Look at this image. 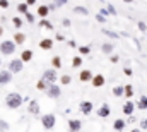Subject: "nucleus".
<instances>
[{"label": "nucleus", "mask_w": 147, "mask_h": 132, "mask_svg": "<svg viewBox=\"0 0 147 132\" xmlns=\"http://www.w3.org/2000/svg\"><path fill=\"white\" fill-rule=\"evenodd\" d=\"M7 131H9V124L0 118V132H7Z\"/></svg>", "instance_id": "obj_38"}, {"label": "nucleus", "mask_w": 147, "mask_h": 132, "mask_svg": "<svg viewBox=\"0 0 147 132\" xmlns=\"http://www.w3.org/2000/svg\"><path fill=\"white\" fill-rule=\"evenodd\" d=\"M58 81H60V84H62V86H69V84L72 82V77H70L69 74H63V76H60V77H58Z\"/></svg>", "instance_id": "obj_31"}, {"label": "nucleus", "mask_w": 147, "mask_h": 132, "mask_svg": "<svg viewBox=\"0 0 147 132\" xmlns=\"http://www.w3.org/2000/svg\"><path fill=\"white\" fill-rule=\"evenodd\" d=\"M39 28H43V29H48V31H53V22L51 21H48V19H39V24H38Z\"/></svg>", "instance_id": "obj_24"}, {"label": "nucleus", "mask_w": 147, "mask_h": 132, "mask_svg": "<svg viewBox=\"0 0 147 132\" xmlns=\"http://www.w3.org/2000/svg\"><path fill=\"white\" fill-rule=\"evenodd\" d=\"M134 41H135V46H137V48H139V50H140V43H139V39H137V38H135V39H134Z\"/></svg>", "instance_id": "obj_51"}, {"label": "nucleus", "mask_w": 147, "mask_h": 132, "mask_svg": "<svg viewBox=\"0 0 147 132\" xmlns=\"http://www.w3.org/2000/svg\"><path fill=\"white\" fill-rule=\"evenodd\" d=\"M50 12H51V10H50V9H48V5H45V3L38 5V9H36V14L39 16V19H46Z\"/></svg>", "instance_id": "obj_17"}, {"label": "nucleus", "mask_w": 147, "mask_h": 132, "mask_svg": "<svg viewBox=\"0 0 147 132\" xmlns=\"http://www.w3.org/2000/svg\"><path fill=\"white\" fill-rule=\"evenodd\" d=\"M17 12L24 16L26 12H29V5H28L26 2H21V3H17Z\"/></svg>", "instance_id": "obj_30"}, {"label": "nucleus", "mask_w": 147, "mask_h": 132, "mask_svg": "<svg viewBox=\"0 0 147 132\" xmlns=\"http://www.w3.org/2000/svg\"><path fill=\"white\" fill-rule=\"evenodd\" d=\"M91 79H92V72L89 69H82L79 72V81L80 82H91Z\"/></svg>", "instance_id": "obj_16"}, {"label": "nucleus", "mask_w": 147, "mask_h": 132, "mask_svg": "<svg viewBox=\"0 0 147 132\" xmlns=\"http://www.w3.org/2000/svg\"><path fill=\"white\" fill-rule=\"evenodd\" d=\"M140 131H147V118H142L140 120V127H139Z\"/></svg>", "instance_id": "obj_43"}, {"label": "nucleus", "mask_w": 147, "mask_h": 132, "mask_svg": "<svg viewBox=\"0 0 147 132\" xmlns=\"http://www.w3.org/2000/svg\"><path fill=\"white\" fill-rule=\"evenodd\" d=\"M12 72L9 69H0V86H5L9 82H12Z\"/></svg>", "instance_id": "obj_9"}, {"label": "nucleus", "mask_w": 147, "mask_h": 132, "mask_svg": "<svg viewBox=\"0 0 147 132\" xmlns=\"http://www.w3.org/2000/svg\"><path fill=\"white\" fill-rule=\"evenodd\" d=\"M3 33H5V28H3V26H0V38L3 36Z\"/></svg>", "instance_id": "obj_50"}, {"label": "nucleus", "mask_w": 147, "mask_h": 132, "mask_svg": "<svg viewBox=\"0 0 147 132\" xmlns=\"http://www.w3.org/2000/svg\"><path fill=\"white\" fill-rule=\"evenodd\" d=\"M45 93H46V96H48V98L58 99V98H60V95H62V88L55 82V84H50V86L46 88V91H45Z\"/></svg>", "instance_id": "obj_4"}, {"label": "nucleus", "mask_w": 147, "mask_h": 132, "mask_svg": "<svg viewBox=\"0 0 147 132\" xmlns=\"http://www.w3.org/2000/svg\"><path fill=\"white\" fill-rule=\"evenodd\" d=\"M94 19H96L99 24H106V22H108V17H105V16H103V14H99V12L94 16Z\"/></svg>", "instance_id": "obj_35"}, {"label": "nucleus", "mask_w": 147, "mask_h": 132, "mask_svg": "<svg viewBox=\"0 0 147 132\" xmlns=\"http://www.w3.org/2000/svg\"><path fill=\"white\" fill-rule=\"evenodd\" d=\"M69 46H70V48H77V41H74V39H69Z\"/></svg>", "instance_id": "obj_48"}, {"label": "nucleus", "mask_w": 147, "mask_h": 132, "mask_svg": "<svg viewBox=\"0 0 147 132\" xmlns=\"http://www.w3.org/2000/svg\"><path fill=\"white\" fill-rule=\"evenodd\" d=\"M137 28H139V31H142V33H147V24L144 21H139L137 22Z\"/></svg>", "instance_id": "obj_36"}, {"label": "nucleus", "mask_w": 147, "mask_h": 132, "mask_svg": "<svg viewBox=\"0 0 147 132\" xmlns=\"http://www.w3.org/2000/svg\"><path fill=\"white\" fill-rule=\"evenodd\" d=\"M125 3H132V2H135V0H123Z\"/></svg>", "instance_id": "obj_52"}, {"label": "nucleus", "mask_w": 147, "mask_h": 132, "mask_svg": "<svg viewBox=\"0 0 147 132\" xmlns=\"http://www.w3.org/2000/svg\"><path fill=\"white\" fill-rule=\"evenodd\" d=\"M28 112H29L31 115H34V117H39V113H41V106H39V101H36V99H29V105H28Z\"/></svg>", "instance_id": "obj_12"}, {"label": "nucleus", "mask_w": 147, "mask_h": 132, "mask_svg": "<svg viewBox=\"0 0 147 132\" xmlns=\"http://www.w3.org/2000/svg\"><path fill=\"white\" fill-rule=\"evenodd\" d=\"M111 93H113V96H116V98H121V96H123V86H121V84L115 86Z\"/></svg>", "instance_id": "obj_33"}, {"label": "nucleus", "mask_w": 147, "mask_h": 132, "mask_svg": "<svg viewBox=\"0 0 147 132\" xmlns=\"http://www.w3.org/2000/svg\"><path fill=\"white\" fill-rule=\"evenodd\" d=\"M67 129H69V132H80L82 131V122L79 118H69L67 120Z\"/></svg>", "instance_id": "obj_8"}, {"label": "nucleus", "mask_w": 147, "mask_h": 132, "mask_svg": "<svg viewBox=\"0 0 147 132\" xmlns=\"http://www.w3.org/2000/svg\"><path fill=\"white\" fill-rule=\"evenodd\" d=\"M7 69L12 72V74H19L22 69H24V62L21 60V59H12L10 62H9V65H7Z\"/></svg>", "instance_id": "obj_7"}, {"label": "nucleus", "mask_w": 147, "mask_h": 132, "mask_svg": "<svg viewBox=\"0 0 147 132\" xmlns=\"http://www.w3.org/2000/svg\"><path fill=\"white\" fill-rule=\"evenodd\" d=\"M24 17H26V21H28L29 24H34V21H36V16H34L33 12H26Z\"/></svg>", "instance_id": "obj_34"}, {"label": "nucleus", "mask_w": 147, "mask_h": 132, "mask_svg": "<svg viewBox=\"0 0 147 132\" xmlns=\"http://www.w3.org/2000/svg\"><path fill=\"white\" fill-rule=\"evenodd\" d=\"M82 64H84V59H82L80 55H75V57L72 59V67L74 69H80Z\"/></svg>", "instance_id": "obj_27"}, {"label": "nucleus", "mask_w": 147, "mask_h": 132, "mask_svg": "<svg viewBox=\"0 0 147 132\" xmlns=\"http://www.w3.org/2000/svg\"><path fill=\"white\" fill-rule=\"evenodd\" d=\"M146 34H147V33H146Z\"/></svg>", "instance_id": "obj_56"}, {"label": "nucleus", "mask_w": 147, "mask_h": 132, "mask_svg": "<svg viewBox=\"0 0 147 132\" xmlns=\"http://www.w3.org/2000/svg\"><path fill=\"white\" fill-rule=\"evenodd\" d=\"M67 2H69V0H53V3H55L57 7H63V5H67Z\"/></svg>", "instance_id": "obj_42"}, {"label": "nucleus", "mask_w": 147, "mask_h": 132, "mask_svg": "<svg viewBox=\"0 0 147 132\" xmlns=\"http://www.w3.org/2000/svg\"><path fill=\"white\" fill-rule=\"evenodd\" d=\"M22 103H24V98H22L19 93H16V91L9 93V95L5 96V106H7L9 110H17V108L22 106Z\"/></svg>", "instance_id": "obj_1"}, {"label": "nucleus", "mask_w": 147, "mask_h": 132, "mask_svg": "<svg viewBox=\"0 0 147 132\" xmlns=\"http://www.w3.org/2000/svg\"><path fill=\"white\" fill-rule=\"evenodd\" d=\"M110 62H111V64H118V62H120V55L111 53V55H110Z\"/></svg>", "instance_id": "obj_39"}, {"label": "nucleus", "mask_w": 147, "mask_h": 132, "mask_svg": "<svg viewBox=\"0 0 147 132\" xmlns=\"http://www.w3.org/2000/svg\"><path fill=\"white\" fill-rule=\"evenodd\" d=\"M48 84H55L57 81H58V74H57V70L51 67V69H46L45 72H43V76H41Z\"/></svg>", "instance_id": "obj_6"}, {"label": "nucleus", "mask_w": 147, "mask_h": 132, "mask_svg": "<svg viewBox=\"0 0 147 132\" xmlns=\"http://www.w3.org/2000/svg\"><path fill=\"white\" fill-rule=\"evenodd\" d=\"M121 113L123 115H134L135 113V103L132 101V99H127L125 103H123V106H121Z\"/></svg>", "instance_id": "obj_11"}, {"label": "nucleus", "mask_w": 147, "mask_h": 132, "mask_svg": "<svg viewBox=\"0 0 147 132\" xmlns=\"http://www.w3.org/2000/svg\"><path fill=\"white\" fill-rule=\"evenodd\" d=\"M101 33L106 34V36L111 38V39H118V38H120V34L118 33H115V31H111V29H106V28H101Z\"/></svg>", "instance_id": "obj_29"}, {"label": "nucleus", "mask_w": 147, "mask_h": 132, "mask_svg": "<svg viewBox=\"0 0 147 132\" xmlns=\"http://www.w3.org/2000/svg\"><path fill=\"white\" fill-rule=\"evenodd\" d=\"M12 24H14V28L19 31V29L24 26V19H22V17H19V16H14V17H12Z\"/></svg>", "instance_id": "obj_25"}, {"label": "nucleus", "mask_w": 147, "mask_h": 132, "mask_svg": "<svg viewBox=\"0 0 147 132\" xmlns=\"http://www.w3.org/2000/svg\"><path fill=\"white\" fill-rule=\"evenodd\" d=\"M55 39H57V41H65V36L62 33H57L55 34Z\"/></svg>", "instance_id": "obj_46"}, {"label": "nucleus", "mask_w": 147, "mask_h": 132, "mask_svg": "<svg viewBox=\"0 0 147 132\" xmlns=\"http://www.w3.org/2000/svg\"><path fill=\"white\" fill-rule=\"evenodd\" d=\"M99 2H101V3H106V0H99Z\"/></svg>", "instance_id": "obj_54"}, {"label": "nucleus", "mask_w": 147, "mask_h": 132, "mask_svg": "<svg viewBox=\"0 0 147 132\" xmlns=\"http://www.w3.org/2000/svg\"><path fill=\"white\" fill-rule=\"evenodd\" d=\"M9 7H10V2L9 0H0V9H5L7 10Z\"/></svg>", "instance_id": "obj_40"}, {"label": "nucleus", "mask_w": 147, "mask_h": 132, "mask_svg": "<svg viewBox=\"0 0 147 132\" xmlns=\"http://www.w3.org/2000/svg\"><path fill=\"white\" fill-rule=\"evenodd\" d=\"M39 122H41V125H43L45 131H51L57 125V115L55 113H43L39 117Z\"/></svg>", "instance_id": "obj_2"}, {"label": "nucleus", "mask_w": 147, "mask_h": 132, "mask_svg": "<svg viewBox=\"0 0 147 132\" xmlns=\"http://www.w3.org/2000/svg\"><path fill=\"white\" fill-rule=\"evenodd\" d=\"M12 39H14V43H16V45H19V46H21V45H24V43H26L28 36L22 33V31H17V33H14Z\"/></svg>", "instance_id": "obj_18"}, {"label": "nucleus", "mask_w": 147, "mask_h": 132, "mask_svg": "<svg viewBox=\"0 0 147 132\" xmlns=\"http://www.w3.org/2000/svg\"><path fill=\"white\" fill-rule=\"evenodd\" d=\"M74 14H77V16H89V9L84 7V5H75L74 7Z\"/></svg>", "instance_id": "obj_23"}, {"label": "nucleus", "mask_w": 147, "mask_h": 132, "mask_svg": "<svg viewBox=\"0 0 147 132\" xmlns=\"http://www.w3.org/2000/svg\"><path fill=\"white\" fill-rule=\"evenodd\" d=\"M0 67H2V57H0Z\"/></svg>", "instance_id": "obj_55"}, {"label": "nucleus", "mask_w": 147, "mask_h": 132, "mask_svg": "<svg viewBox=\"0 0 147 132\" xmlns=\"http://www.w3.org/2000/svg\"><path fill=\"white\" fill-rule=\"evenodd\" d=\"M70 24H72V22H70L69 17H63V19H62V26H63V28H70Z\"/></svg>", "instance_id": "obj_41"}, {"label": "nucleus", "mask_w": 147, "mask_h": 132, "mask_svg": "<svg viewBox=\"0 0 147 132\" xmlns=\"http://www.w3.org/2000/svg\"><path fill=\"white\" fill-rule=\"evenodd\" d=\"M53 45H55V39L53 38H43V39H39V48L45 50V52L53 50Z\"/></svg>", "instance_id": "obj_13"}, {"label": "nucleus", "mask_w": 147, "mask_h": 132, "mask_svg": "<svg viewBox=\"0 0 147 132\" xmlns=\"http://www.w3.org/2000/svg\"><path fill=\"white\" fill-rule=\"evenodd\" d=\"M125 127H127V122H125L123 118H116V120L113 122V131L115 132H123Z\"/></svg>", "instance_id": "obj_19"}, {"label": "nucleus", "mask_w": 147, "mask_h": 132, "mask_svg": "<svg viewBox=\"0 0 147 132\" xmlns=\"http://www.w3.org/2000/svg\"><path fill=\"white\" fill-rule=\"evenodd\" d=\"M96 115L99 117V118H108L111 115V106L108 105V103H103L98 110H96Z\"/></svg>", "instance_id": "obj_10"}, {"label": "nucleus", "mask_w": 147, "mask_h": 132, "mask_svg": "<svg viewBox=\"0 0 147 132\" xmlns=\"http://www.w3.org/2000/svg\"><path fill=\"white\" fill-rule=\"evenodd\" d=\"M24 2H26L29 7H31V5H36V3H38V0H24Z\"/></svg>", "instance_id": "obj_49"}, {"label": "nucleus", "mask_w": 147, "mask_h": 132, "mask_svg": "<svg viewBox=\"0 0 147 132\" xmlns=\"http://www.w3.org/2000/svg\"><path fill=\"white\" fill-rule=\"evenodd\" d=\"M130 132H142V131H140V129H132Z\"/></svg>", "instance_id": "obj_53"}, {"label": "nucleus", "mask_w": 147, "mask_h": 132, "mask_svg": "<svg viewBox=\"0 0 147 132\" xmlns=\"http://www.w3.org/2000/svg\"><path fill=\"white\" fill-rule=\"evenodd\" d=\"M17 50V45L14 43V39H2L0 41V53L5 55V57H10L14 55Z\"/></svg>", "instance_id": "obj_3"}, {"label": "nucleus", "mask_w": 147, "mask_h": 132, "mask_svg": "<svg viewBox=\"0 0 147 132\" xmlns=\"http://www.w3.org/2000/svg\"><path fill=\"white\" fill-rule=\"evenodd\" d=\"M135 108L147 110V95H140V98L137 99V103H135Z\"/></svg>", "instance_id": "obj_21"}, {"label": "nucleus", "mask_w": 147, "mask_h": 132, "mask_svg": "<svg viewBox=\"0 0 147 132\" xmlns=\"http://www.w3.org/2000/svg\"><path fill=\"white\" fill-rule=\"evenodd\" d=\"M91 84H92L94 88H103V86L106 84V77H105L103 74H94L92 79H91Z\"/></svg>", "instance_id": "obj_14"}, {"label": "nucleus", "mask_w": 147, "mask_h": 132, "mask_svg": "<svg viewBox=\"0 0 147 132\" xmlns=\"http://www.w3.org/2000/svg\"><path fill=\"white\" fill-rule=\"evenodd\" d=\"M113 50H115V45H113V43H108V41H106V43L101 45V52H103L105 55H108V57L113 53Z\"/></svg>", "instance_id": "obj_22"}, {"label": "nucleus", "mask_w": 147, "mask_h": 132, "mask_svg": "<svg viewBox=\"0 0 147 132\" xmlns=\"http://www.w3.org/2000/svg\"><path fill=\"white\" fill-rule=\"evenodd\" d=\"M79 112L82 113V115H91L92 112H94V103L92 101H89V99H84V101H80L79 103Z\"/></svg>", "instance_id": "obj_5"}, {"label": "nucleus", "mask_w": 147, "mask_h": 132, "mask_svg": "<svg viewBox=\"0 0 147 132\" xmlns=\"http://www.w3.org/2000/svg\"><path fill=\"white\" fill-rule=\"evenodd\" d=\"M123 74H125V76H128V77H130V76H132V74H134V70H132V69H130V67H125V69H123Z\"/></svg>", "instance_id": "obj_44"}, {"label": "nucleus", "mask_w": 147, "mask_h": 132, "mask_svg": "<svg viewBox=\"0 0 147 132\" xmlns=\"http://www.w3.org/2000/svg\"><path fill=\"white\" fill-rule=\"evenodd\" d=\"M51 67H53L55 70L62 69V57H60V55H55V57L51 59Z\"/></svg>", "instance_id": "obj_26"}, {"label": "nucleus", "mask_w": 147, "mask_h": 132, "mask_svg": "<svg viewBox=\"0 0 147 132\" xmlns=\"http://www.w3.org/2000/svg\"><path fill=\"white\" fill-rule=\"evenodd\" d=\"M33 57H34V52H33V50H29V48L22 50V52H21V55H19V59H21V60H22L24 64L31 62V60H33Z\"/></svg>", "instance_id": "obj_15"}, {"label": "nucleus", "mask_w": 147, "mask_h": 132, "mask_svg": "<svg viewBox=\"0 0 147 132\" xmlns=\"http://www.w3.org/2000/svg\"><path fill=\"white\" fill-rule=\"evenodd\" d=\"M48 86H50V84H48L43 77H41V79L36 82V89H38V91H46V88H48Z\"/></svg>", "instance_id": "obj_32"}, {"label": "nucleus", "mask_w": 147, "mask_h": 132, "mask_svg": "<svg viewBox=\"0 0 147 132\" xmlns=\"http://www.w3.org/2000/svg\"><path fill=\"white\" fill-rule=\"evenodd\" d=\"M106 10H108V14H110V16H116V14H118V12H116V9H115L111 3H106Z\"/></svg>", "instance_id": "obj_37"}, {"label": "nucleus", "mask_w": 147, "mask_h": 132, "mask_svg": "<svg viewBox=\"0 0 147 132\" xmlns=\"http://www.w3.org/2000/svg\"><path fill=\"white\" fill-rule=\"evenodd\" d=\"M99 14H103L105 17H108L110 14H108V10H106V7H103V9H99Z\"/></svg>", "instance_id": "obj_47"}, {"label": "nucleus", "mask_w": 147, "mask_h": 132, "mask_svg": "<svg viewBox=\"0 0 147 132\" xmlns=\"http://www.w3.org/2000/svg\"><path fill=\"white\" fill-rule=\"evenodd\" d=\"M125 122H127V124H135V122H137V118H135L134 115H128V118H127Z\"/></svg>", "instance_id": "obj_45"}, {"label": "nucleus", "mask_w": 147, "mask_h": 132, "mask_svg": "<svg viewBox=\"0 0 147 132\" xmlns=\"http://www.w3.org/2000/svg\"><path fill=\"white\" fill-rule=\"evenodd\" d=\"M134 95H135L134 86H132V84H125V86H123V96L127 99H130V98H134Z\"/></svg>", "instance_id": "obj_20"}, {"label": "nucleus", "mask_w": 147, "mask_h": 132, "mask_svg": "<svg viewBox=\"0 0 147 132\" xmlns=\"http://www.w3.org/2000/svg\"><path fill=\"white\" fill-rule=\"evenodd\" d=\"M77 48H79V53H80V57L91 55V46H89V45H80V46H77Z\"/></svg>", "instance_id": "obj_28"}]
</instances>
